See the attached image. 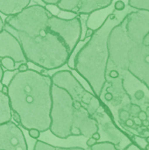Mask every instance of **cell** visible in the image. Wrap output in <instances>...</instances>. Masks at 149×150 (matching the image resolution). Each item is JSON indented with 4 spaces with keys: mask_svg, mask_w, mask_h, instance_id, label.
Listing matches in <instances>:
<instances>
[{
    "mask_svg": "<svg viewBox=\"0 0 149 150\" xmlns=\"http://www.w3.org/2000/svg\"><path fill=\"white\" fill-rule=\"evenodd\" d=\"M45 6L54 16H58L61 11V10L57 7V5H45Z\"/></svg>",
    "mask_w": 149,
    "mask_h": 150,
    "instance_id": "cell-20",
    "label": "cell"
},
{
    "mask_svg": "<svg viewBox=\"0 0 149 150\" xmlns=\"http://www.w3.org/2000/svg\"><path fill=\"white\" fill-rule=\"evenodd\" d=\"M44 5H57L60 0H40Z\"/></svg>",
    "mask_w": 149,
    "mask_h": 150,
    "instance_id": "cell-23",
    "label": "cell"
},
{
    "mask_svg": "<svg viewBox=\"0 0 149 150\" xmlns=\"http://www.w3.org/2000/svg\"><path fill=\"white\" fill-rule=\"evenodd\" d=\"M138 10H141V11H149V0H146L144 1L139 7Z\"/></svg>",
    "mask_w": 149,
    "mask_h": 150,
    "instance_id": "cell-24",
    "label": "cell"
},
{
    "mask_svg": "<svg viewBox=\"0 0 149 150\" xmlns=\"http://www.w3.org/2000/svg\"><path fill=\"white\" fill-rule=\"evenodd\" d=\"M113 11H114V8H113V2H112V4L110 6L96 11L89 14L87 17V20H86L87 28L97 30L103 25V23L107 18V17Z\"/></svg>",
    "mask_w": 149,
    "mask_h": 150,
    "instance_id": "cell-13",
    "label": "cell"
},
{
    "mask_svg": "<svg viewBox=\"0 0 149 150\" xmlns=\"http://www.w3.org/2000/svg\"><path fill=\"white\" fill-rule=\"evenodd\" d=\"M51 15L45 5L32 4L4 21V28L19 41L27 62L47 71L63 67L70 57L65 42L47 25Z\"/></svg>",
    "mask_w": 149,
    "mask_h": 150,
    "instance_id": "cell-1",
    "label": "cell"
},
{
    "mask_svg": "<svg viewBox=\"0 0 149 150\" xmlns=\"http://www.w3.org/2000/svg\"><path fill=\"white\" fill-rule=\"evenodd\" d=\"M28 62H23V63H19L17 67V71L18 72H24L29 69V66L27 64Z\"/></svg>",
    "mask_w": 149,
    "mask_h": 150,
    "instance_id": "cell-22",
    "label": "cell"
},
{
    "mask_svg": "<svg viewBox=\"0 0 149 150\" xmlns=\"http://www.w3.org/2000/svg\"><path fill=\"white\" fill-rule=\"evenodd\" d=\"M90 137L94 138L97 142H99L100 139H101V134L97 131V132H95L94 134H92V135H91Z\"/></svg>",
    "mask_w": 149,
    "mask_h": 150,
    "instance_id": "cell-27",
    "label": "cell"
},
{
    "mask_svg": "<svg viewBox=\"0 0 149 150\" xmlns=\"http://www.w3.org/2000/svg\"><path fill=\"white\" fill-rule=\"evenodd\" d=\"M28 134L31 138L34 139V140H38L40 138V132L35 128H32V129H29L28 130Z\"/></svg>",
    "mask_w": 149,
    "mask_h": 150,
    "instance_id": "cell-19",
    "label": "cell"
},
{
    "mask_svg": "<svg viewBox=\"0 0 149 150\" xmlns=\"http://www.w3.org/2000/svg\"><path fill=\"white\" fill-rule=\"evenodd\" d=\"M126 33L134 44L143 43L149 33V11L138 10L126 16Z\"/></svg>",
    "mask_w": 149,
    "mask_h": 150,
    "instance_id": "cell-9",
    "label": "cell"
},
{
    "mask_svg": "<svg viewBox=\"0 0 149 150\" xmlns=\"http://www.w3.org/2000/svg\"><path fill=\"white\" fill-rule=\"evenodd\" d=\"M143 44L149 46V33H148V34L145 37V39L143 40Z\"/></svg>",
    "mask_w": 149,
    "mask_h": 150,
    "instance_id": "cell-30",
    "label": "cell"
},
{
    "mask_svg": "<svg viewBox=\"0 0 149 150\" xmlns=\"http://www.w3.org/2000/svg\"><path fill=\"white\" fill-rule=\"evenodd\" d=\"M56 150H85L80 147H70V148H63V147H56Z\"/></svg>",
    "mask_w": 149,
    "mask_h": 150,
    "instance_id": "cell-25",
    "label": "cell"
},
{
    "mask_svg": "<svg viewBox=\"0 0 149 150\" xmlns=\"http://www.w3.org/2000/svg\"><path fill=\"white\" fill-rule=\"evenodd\" d=\"M97 142L94 139V138H92V137H90L89 139H88V141L86 142V145H87V147H89V148H91L92 146H94L96 143H97Z\"/></svg>",
    "mask_w": 149,
    "mask_h": 150,
    "instance_id": "cell-26",
    "label": "cell"
},
{
    "mask_svg": "<svg viewBox=\"0 0 149 150\" xmlns=\"http://www.w3.org/2000/svg\"><path fill=\"white\" fill-rule=\"evenodd\" d=\"M32 0H0V13L12 16L19 13L30 5Z\"/></svg>",
    "mask_w": 149,
    "mask_h": 150,
    "instance_id": "cell-12",
    "label": "cell"
},
{
    "mask_svg": "<svg viewBox=\"0 0 149 150\" xmlns=\"http://www.w3.org/2000/svg\"><path fill=\"white\" fill-rule=\"evenodd\" d=\"M4 76V69L2 68L1 64H0V83L3 82Z\"/></svg>",
    "mask_w": 149,
    "mask_h": 150,
    "instance_id": "cell-29",
    "label": "cell"
},
{
    "mask_svg": "<svg viewBox=\"0 0 149 150\" xmlns=\"http://www.w3.org/2000/svg\"><path fill=\"white\" fill-rule=\"evenodd\" d=\"M47 25L50 30L60 36L65 42L71 55L82 37V21L80 17L62 18L51 15L47 19Z\"/></svg>",
    "mask_w": 149,
    "mask_h": 150,
    "instance_id": "cell-6",
    "label": "cell"
},
{
    "mask_svg": "<svg viewBox=\"0 0 149 150\" xmlns=\"http://www.w3.org/2000/svg\"><path fill=\"white\" fill-rule=\"evenodd\" d=\"M146 142H147V143H148V144H149V136L147 138V139H146Z\"/></svg>",
    "mask_w": 149,
    "mask_h": 150,
    "instance_id": "cell-33",
    "label": "cell"
},
{
    "mask_svg": "<svg viewBox=\"0 0 149 150\" xmlns=\"http://www.w3.org/2000/svg\"><path fill=\"white\" fill-rule=\"evenodd\" d=\"M11 119L13 120V122L15 124H17L18 126H20L21 124V120H20V117L19 115L13 110H11Z\"/></svg>",
    "mask_w": 149,
    "mask_h": 150,
    "instance_id": "cell-21",
    "label": "cell"
},
{
    "mask_svg": "<svg viewBox=\"0 0 149 150\" xmlns=\"http://www.w3.org/2000/svg\"><path fill=\"white\" fill-rule=\"evenodd\" d=\"M33 150H56V147H54L49 143H47L45 142L37 140L34 144Z\"/></svg>",
    "mask_w": 149,
    "mask_h": 150,
    "instance_id": "cell-17",
    "label": "cell"
},
{
    "mask_svg": "<svg viewBox=\"0 0 149 150\" xmlns=\"http://www.w3.org/2000/svg\"><path fill=\"white\" fill-rule=\"evenodd\" d=\"M145 150H146V149H145Z\"/></svg>",
    "mask_w": 149,
    "mask_h": 150,
    "instance_id": "cell-34",
    "label": "cell"
},
{
    "mask_svg": "<svg viewBox=\"0 0 149 150\" xmlns=\"http://www.w3.org/2000/svg\"><path fill=\"white\" fill-rule=\"evenodd\" d=\"M0 150H28L22 129L11 120L0 125Z\"/></svg>",
    "mask_w": 149,
    "mask_h": 150,
    "instance_id": "cell-8",
    "label": "cell"
},
{
    "mask_svg": "<svg viewBox=\"0 0 149 150\" xmlns=\"http://www.w3.org/2000/svg\"><path fill=\"white\" fill-rule=\"evenodd\" d=\"M4 57L12 58L17 64L27 62L19 41L4 28L0 32V59Z\"/></svg>",
    "mask_w": 149,
    "mask_h": 150,
    "instance_id": "cell-11",
    "label": "cell"
},
{
    "mask_svg": "<svg viewBox=\"0 0 149 150\" xmlns=\"http://www.w3.org/2000/svg\"><path fill=\"white\" fill-rule=\"evenodd\" d=\"M0 64L3 69H6L8 72H14L17 70L18 64L15 62V61L12 58L10 57H4L0 59Z\"/></svg>",
    "mask_w": 149,
    "mask_h": 150,
    "instance_id": "cell-15",
    "label": "cell"
},
{
    "mask_svg": "<svg viewBox=\"0 0 149 150\" xmlns=\"http://www.w3.org/2000/svg\"><path fill=\"white\" fill-rule=\"evenodd\" d=\"M32 2H33L34 4H42V5H44L40 0H32Z\"/></svg>",
    "mask_w": 149,
    "mask_h": 150,
    "instance_id": "cell-32",
    "label": "cell"
},
{
    "mask_svg": "<svg viewBox=\"0 0 149 150\" xmlns=\"http://www.w3.org/2000/svg\"><path fill=\"white\" fill-rule=\"evenodd\" d=\"M1 91H2V93H4V95H7V96H8V85H6V84H2Z\"/></svg>",
    "mask_w": 149,
    "mask_h": 150,
    "instance_id": "cell-28",
    "label": "cell"
},
{
    "mask_svg": "<svg viewBox=\"0 0 149 150\" xmlns=\"http://www.w3.org/2000/svg\"><path fill=\"white\" fill-rule=\"evenodd\" d=\"M51 79L54 85L65 90L74 101L80 102L84 107H87L96 97L83 86L70 70L57 71L51 76Z\"/></svg>",
    "mask_w": 149,
    "mask_h": 150,
    "instance_id": "cell-7",
    "label": "cell"
},
{
    "mask_svg": "<svg viewBox=\"0 0 149 150\" xmlns=\"http://www.w3.org/2000/svg\"><path fill=\"white\" fill-rule=\"evenodd\" d=\"M138 10L127 5L124 11H115L95 30L93 35L76 52L70 55L68 65L83 77L91 89V92L100 98L105 84V72L109 58L108 39L112 30L120 24L131 12Z\"/></svg>",
    "mask_w": 149,
    "mask_h": 150,
    "instance_id": "cell-3",
    "label": "cell"
},
{
    "mask_svg": "<svg viewBox=\"0 0 149 150\" xmlns=\"http://www.w3.org/2000/svg\"><path fill=\"white\" fill-rule=\"evenodd\" d=\"M90 150H117V149L113 143L108 142H97L94 146L90 148Z\"/></svg>",
    "mask_w": 149,
    "mask_h": 150,
    "instance_id": "cell-16",
    "label": "cell"
},
{
    "mask_svg": "<svg viewBox=\"0 0 149 150\" xmlns=\"http://www.w3.org/2000/svg\"><path fill=\"white\" fill-rule=\"evenodd\" d=\"M127 5L128 4L126 3L124 0H113V8L115 11H124Z\"/></svg>",
    "mask_w": 149,
    "mask_h": 150,
    "instance_id": "cell-18",
    "label": "cell"
},
{
    "mask_svg": "<svg viewBox=\"0 0 149 150\" xmlns=\"http://www.w3.org/2000/svg\"><path fill=\"white\" fill-rule=\"evenodd\" d=\"M2 30H4V20H3V18L0 16V32Z\"/></svg>",
    "mask_w": 149,
    "mask_h": 150,
    "instance_id": "cell-31",
    "label": "cell"
},
{
    "mask_svg": "<svg viewBox=\"0 0 149 150\" xmlns=\"http://www.w3.org/2000/svg\"><path fill=\"white\" fill-rule=\"evenodd\" d=\"M51 93L52 107L49 130L57 138L66 140L71 137V131L79 109H75L74 100L65 90L53 84Z\"/></svg>",
    "mask_w": 149,
    "mask_h": 150,
    "instance_id": "cell-4",
    "label": "cell"
},
{
    "mask_svg": "<svg viewBox=\"0 0 149 150\" xmlns=\"http://www.w3.org/2000/svg\"><path fill=\"white\" fill-rule=\"evenodd\" d=\"M113 0H60L57 7L62 11L76 15H89L96 11L106 8Z\"/></svg>",
    "mask_w": 149,
    "mask_h": 150,
    "instance_id": "cell-10",
    "label": "cell"
},
{
    "mask_svg": "<svg viewBox=\"0 0 149 150\" xmlns=\"http://www.w3.org/2000/svg\"><path fill=\"white\" fill-rule=\"evenodd\" d=\"M126 25V18L112 30L108 39V60L119 72L128 70V53L130 48L135 45L129 39Z\"/></svg>",
    "mask_w": 149,
    "mask_h": 150,
    "instance_id": "cell-5",
    "label": "cell"
},
{
    "mask_svg": "<svg viewBox=\"0 0 149 150\" xmlns=\"http://www.w3.org/2000/svg\"><path fill=\"white\" fill-rule=\"evenodd\" d=\"M52 79L46 73L29 69L17 71L8 83L11 110L20 117L25 130L35 128L40 133L49 130L52 107Z\"/></svg>",
    "mask_w": 149,
    "mask_h": 150,
    "instance_id": "cell-2",
    "label": "cell"
},
{
    "mask_svg": "<svg viewBox=\"0 0 149 150\" xmlns=\"http://www.w3.org/2000/svg\"><path fill=\"white\" fill-rule=\"evenodd\" d=\"M11 120V107L10 99L0 91V125Z\"/></svg>",
    "mask_w": 149,
    "mask_h": 150,
    "instance_id": "cell-14",
    "label": "cell"
}]
</instances>
